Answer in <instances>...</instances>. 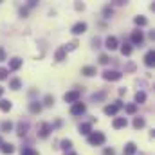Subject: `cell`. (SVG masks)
<instances>
[{"instance_id":"obj_1","label":"cell","mask_w":155,"mask_h":155,"mask_svg":"<svg viewBox=\"0 0 155 155\" xmlns=\"http://www.w3.org/2000/svg\"><path fill=\"white\" fill-rule=\"evenodd\" d=\"M105 141H107V137L101 132H92L88 135V144H92V146H101V144H105Z\"/></svg>"},{"instance_id":"obj_2","label":"cell","mask_w":155,"mask_h":155,"mask_svg":"<svg viewBox=\"0 0 155 155\" xmlns=\"http://www.w3.org/2000/svg\"><path fill=\"white\" fill-rule=\"evenodd\" d=\"M79 97H81V90L79 88H76V90H71V92H67L65 96H63V101L65 103H76V101H79Z\"/></svg>"},{"instance_id":"obj_3","label":"cell","mask_w":155,"mask_h":155,"mask_svg":"<svg viewBox=\"0 0 155 155\" xmlns=\"http://www.w3.org/2000/svg\"><path fill=\"white\" fill-rule=\"evenodd\" d=\"M121 108H123V103H121V101H116L114 105H107V107L103 108V112H105L107 116H116Z\"/></svg>"},{"instance_id":"obj_4","label":"cell","mask_w":155,"mask_h":155,"mask_svg":"<svg viewBox=\"0 0 155 155\" xmlns=\"http://www.w3.org/2000/svg\"><path fill=\"white\" fill-rule=\"evenodd\" d=\"M51 132H52V124H49V123H40L38 124V137L45 139V137H49Z\"/></svg>"},{"instance_id":"obj_5","label":"cell","mask_w":155,"mask_h":155,"mask_svg":"<svg viewBox=\"0 0 155 155\" xmlns=\"http://www.w3.org/2000/svg\"><path fill=\"white\" fill-rule=\"evenodd\" d=\"M121 78H123V74H121L119 71H110V69H108V71L103 72V79H105V81H119Z\"/></svg>"},{"instance_id":"obj_6","label":"cell","mask_w":155,"mask_h":155,"mask_svg":"<svg viewBox=\"0 0 155 155\" xmlns=\"http://www.w3.org/2000/svg\"><path fill=\"white\" fill-rule=\"evenodd\" d=\"M27 132H29V123L27 121H20L18 126H16V135L18 137H25Z\"/></svg>"},{"instance_id":"obj_7","label":"cell","mask_w":155,"mask_h":155,"mask_svg":"<svg viewBox=\"0 0 155 155\" xmlns=\"http://www.w3.org/2000/svg\"><path fill=\"white\" fill-rule=\"evenodd\" d=\"M130 38H132V43H134V45H139V47H141V45H143V41H144V35H143V31H139V29H137V31H134V33H132V36H130Z\"/></svg>"},{"instance_id":"obj_8","label":"cell","mask_w":155,"mask_h":155,"mask_svg":"<svg viewBox=\"0 0 155 155\" xmlns=\"http://www.w3.org/2000/svg\"><path fill=\"white\" fill-rule=\"evenodd\" d=\"M85 110H87L85 103H79V101H76V103L72 105V108H71V114H72V116H81V114H85Z\"/></svg>"},{"instance_id":"obj_9","label":"cell","mask_w":155,"mask_h":155,"mask_svg":"<svg viewBox=\"0 0 155 155\" xmlns=\"http://www.w3.org/2000/svg\"><path fill=\"white\" fill-rule=\"evenodd\" d=\"M117 45H119V43H117V38H116V36H108V38L105 40V47H107L108 51H116Z\"/></svg>"},{"instance_id":"obj_10","label":"cell","mask_w":155,"mask_h":155,"mask_svg":"<svg viewBox=\"0 0 155 155\" xmlns=\"http://www.w3.org/2000/svg\"><path fill=\"white\" fill-rule=\"evenodd\" d=\"M87 31V24L85 22H78L72 25V35H83Z\"/></svg>"},{"instance_id":"obj_11","label":"cell","mask_w":155,"mask_h":155,"mask_svg":"<svg viewBox=\"0 0 155 155\" xmlns=\"http://www.w3.org/2000/svg\"><path fill=\"white\" fill-rule=\"evenodd\" d=\"M153 63H155V51L152 49V51H148L146 56H144V65H146V67H153Z\"/></svg>"},{"instance_id":"obj_12","label":"cell","mask_w":155,"mask_h":155,"mask_svg":"<svg viewBox=\"0 0 155 155\" xmlns=\"http://www.w3.org/2000/svg\"><path fill=\"white\" fill-rule=\"evenodd\" d=\"M22 63H24V60L13 58V60H9V69H7V71H18V69L22 67Z\"/></svg>"},{"instance_id":"obj_13","label":"cell","mask_w":155,"mask_h":155,"mask_svg":"<svg viewBox=\"0 0 155 155\" xmlns=\"http://www.w3.org/2000/svg\"><path fill=\"white\" fill-rule=\"evenodd\" d=\"M126 124H128L126 117H116L114 123H112V126H114L116 130H119V128H126Z\"/></svg>"},{"instance_id":"obj_14","label":"cell","mask_w":155,"mask_h":155,"mask_svg":"<svg viewBox=\"0 0 155 155\" xmlns=\"http://www.w3.org/2000/svg\"><path fill=\"white\" fill-rule=\"evenodd\" d=\"M41 108H43V107H41L40 101H31V103H29V112H31V114H40Z\"/></svg>"},{"instance_id":"obj_15","label":"cell","mask_w":155,"mask_h":155,"mask_svg":"<svg viewBox=\"0 0 155 155\" xmlns=\"http://www.w3.org/2000/svg\"><path fill=\"white\" fill-rule=\"evenodd\" d=\"M81 74H83V76H87V78H90V76H94V74H97V69H96V67H92V65H87V67H83V69H81Z\"/></svg>"},{"instance_id":"obj_16","label":"cell","mask_w":155,"mask_h":155,"mask_svg":"<svg viewBox=\"0 0 155 155\" xmlns=\"http://www.w3.org/2000/svg\"><path fill=\"white\" fill-rule=\"evenodd\" d=\"M54 60H56V61H63V60H67V51H65V47H60V49L56 51Z\"/></svg>"},{"instance_id":"obj_17","label":"cell","mask_w":155,"mask_h":155,"mask_svg":"<svg viewBox=\"0 0 155 155\" xmlns=\"http://www.w3.org/2000/svg\"><path fill=\"white\" fill-rule=\"evenodd\" d=\"M79 134L90 135V134H92V124H90V123H81V124H79Z\"/></svg>"},{"instance_id":"obj_18","label":"cell","mask_w":155,"mask_h":155,"mask_svg":"<svg viewBox=\"0 0 155 155\" xmlns=\"http://www.w3.org/2000/svg\"><path fill=\"white\" fill-rule=\"evenodd\" d=\"M0 152H2V153H5V155H11L13 152H15V146H13L11 143H4V144L0 146Z\"/></svg>"},{"instance_id":"obj_19","label":"cell","mask_w":155,"mask_h":155,"mask_svg":"<svg viewBox=\"0 0 155 155\" xmlns=\"http://www.w3.org/2000/svg\"><path fill=\"white\" fill-rule=\"evenodd\" d=\"M135 152H137V146L134 143H126L124 144V155H135Z\"/></svg>"},{"instance_id":"obj_20","label":"cell","mask_w":155,"mask_h":155,"mask_svg":"<svg viewBox=\"0 0 155 155\" xmlns=\"http://www.w3.org/2000/svg\"><path fill=\"white\" fill-rule=\"evenodd\" d=\"M13 108V103L11 101H7V99H0V110L2 112H9Z\"/></svg>"},{"instance_id":"obj_21","label":"cell","mask_w":155,"mask_h":155,"mask_svg":"<svg viewBox=\"0 0 155 155\" xmlns=\"http://www.w3.org/2000/svg\"><path fill=\"white\" fill-rule=\"evenodd\" d=\"M9 88H11V90H18V88H22V81H20L18 78H13V79L9 81Z\"/></svg>"},{"instance_id":"obj_22","label":"cell","mask_w":155,"mask_h":155,"mask_svg":"<svg viewBox=\"0 0 155 155\" xmlns=\"http://www.w3.org/2000/svg\"><path fill=\"white\" fill-rule=\"evenodd\" d=\"M107 90H99V92H96V94H92V101H103L105 97H107Z\"/></svg>"},{"instance_id":"obj_23","label":"cell","mask_w":155,"mask_h":155,"mask_svg":"<svg viewBox=\"0 0 155 155\" xmlns=\"http://www.w3.org/2000/svg\"><path fill=\"white\" fill-rule=\"evenodd\" d=\"M146 101V94L143 92V90H139L137 94H135V105H143Z\"/></svg>"},{"instance_id":"obj_24","label":"cell","mask_w":155,"mask_h":155,"mask_svg":"<svg viewBox=\"0 0 155 155\" xmlns=\"http://www.w3.org/2000/svg\"><path fill=\"white\" fill-rule=\"evenodd\" d=\"M134 22H135V25H139V27H144V25L148 24V20H146L144 16H141V15H139V16H135V18H134Z\"/></svg>"},{"instance_id":"obj_25","label":"cell","mask_w":155,"mask_h":155,"mask_svg":"<svg viewBox=\"0 0 155 155\" xmlns=\"http://www.w3.org/2000/svg\"><path fill=\"white\" fill-rule=\"evenodd\" d=\"M60 144H61L60 148H63L65 152H71V148H72V141H71V139H63Z\"/></svg>"},{"instance_id":"obj_26","label":"cell","mask_w":155,"mask_h":155,"mask_svg":"<svg viewBox=\"0 0 155 155\" xmlns=\"http://www.w3.org/2000/svg\"><path fill=\"white\" fill-rule=\"evenodd\" d=\"M22 155H38V152L36 150H33L31 146H22V152H20Z\"/></svg>"},{"instance_id":"obj_27","label":"cell","mask_w":155,"mask_h":155,"mask_svg":"<svg viewBox=\"0 0 155 155\" xmlns=\"http://www.w3.org/2000/svg\"><path fill=\"white\" fill-rule=\"evenodd\" d=\"M121 54H123V56H130V54H132V45L123 43V47H121Z\"/></svg>"},{"instance_id":"obj_28","label":"cell","mask_w":155,"mask_h":155,"mask_svg":"<svg viewBox=\"0 0 155 155\" xmlns=\"http://www.w3.org/2000/svg\"><path fill=\"white\" fill-rule=\"evenodd\" d=\"M124 110H126V114L134 116V114L137 112V105H135V103H130V105H126V107H124Z\"/></svg>"},{"instance_id":"obj_29","label":"cell","mask_w":155,"mask_h":155,"mask_svg":"<svg viewBox=\"0 0 155 155\" xmlns=\"http://www.w3.org/2000/svg\"><path fill=\"white\" fill-rule=\"evenodd\" d=\"M144 124H146V121H144L143 117H135V119H134V128L139 130V128H143Z\"/></svg>"},{"instance_id":"obj_30","label":"cell","mask_w":155,"mask_h":155,"mask_svg":"<svg viewBox=\"0 0 155 155\" xmlns=\"http://www.w3.org/2000/svg\"><path fill=\"white\" fill-rule=\"evenodd\" d=\"M43 105H45V107H52V105H54V96L47 94V96H45V99H43Z\"/></svg>"},{"instance_id":"obj_31","label":"cell","mask_w":155,"mask_h":155,"mask_svg":"<svg viewBox=\"0 0 155 155\" xmlns=\"http://www.w3.org/2000/svg\"><path fill=\"white\" fill-rule=\"evenodd\" d=\"M0 128H2L4 132H11V130H13V123H11V121H4V123L0 124Z\"/></svg>"},{"instance_id":"obj_32","label":"cell","mask_w":155,"mask_h":155,"mask_svg":"<svg viewBox=\"0 0 155 155\" xmlns=\"http://www.w3.org/2000/svg\"><path fill=\"white\" fill-rule=\"evenodd\" d=\"M103 15H105V18H110V16L114 15V9H112L110 5H105V7H103Z\"/></svg>"},{"instance_id":"obj_33","label":"cell","mask_w":155,"mask_h":155,"mask_svg":"<svg viewBox=\"0 0 155 155\" xmlns=\"http://www.w3.org/2000/svg\"><path fill=\"white\" fill-rule=\"evenodd\" d=\"M76 49H78V41H76V40L65 45V51H67V52H69V51H76Z\"/></svg>"},{"instance_id":"obj_34","label":"cell","mask_w":155,"mask_h":155,"mask_svg":"<svg viewBox=\"0 0 155 155\" xmlns=\"http://www.w3.org/2000/svg\"><path fill=\"white\" fill-rule=\"evenodd\" d=\"M108 61H110V58H108V54H101V56H99V63H101V65H107Z\"/></svg>"},{"instance_id":"obj_35","label":"cell","mask_w":155,"mask_h":155,"mask_svg":"<svg viewBox=\"0 0 155 155\" xmlns=\"http://www.w3.org/2000/svg\"><path fill=\"white\" fill-rule=\"evenodd\" d=\"M7 74H9V71L4 69V67H0V81H2V79H7Z\"/></svg>"},{"instance_id":"obj_36","label":"cell","mask_w":155,"mask_h":155,"mask_svg":"<svg viewBox=\"0 0 155 155\" xmlns=\"http://www.w3.org/2000/svg\"><path fill=\"white\" fill-rule=\"evenodd\" d=\"M92 47H96V49H97V47H101V40L97 38V36L92 40Z\"/></svg>"},{"instance_id":"obj_37","label":"cell","mask_w":155,"mask_h":155,"mask_svg":"<svg viewBox=\"0 0 155 155\" xmlns=\"http://www.w3.org/2000/svg\"><path fill=\"white\" fill-rule=\"evenodd\" d=\"M103 155H116V150H114V148H105Z\"/></svg>"},{"instance_id":"obj_38","label":"cell","mask_w":155,"mask_h":155,"mask_svg":"<svg viewBox=\"0 0 155 155\" xmlns=\"http://www.w3.org/2000/svg\"><path fill=\"white\" fill-rule=\"evenodd\" d=\"M124 71H130V72H132V71H135V65H134V63H126V65H124Z\"/></svg>"},{"instance_id":"obj_39","label":"cell","mask_w":155,"mask_h":155,"mask_svg":"<svg viewBox=\"0 0 155 155\" xmlns=\"http://www.w3.org/2000/svg\"><path fill=\"white\" fill-rule=\"evenodd\" d=\"M2 61H5V51H4V47H0V63Z\"/></svg>"},{"instance_id":"obj_40","label":"cell","mask_w":155,"mask_h":155,"mask_svg":"<svg viewBox=\"0 0 155 155\" xmlns=\"http://www.w3.org/2000/svg\"><path fill=\"white\" fill-rule=\"evenodd\" d=\"M27 7H20V16H27Z\"/></svg>"},{"instance_id":"obj_41","label":"cell","mask_w":155,"mask_h":155,"mask_svg":"<svg viewBox=\"0 0 155 155\" xmlns=\"http://www.w3.org/2000/svg\"><path fill=\"white\" fill-rule=\"evenodd\" d=\"M36 5H38L36 0H29V4H27V7H36Z\"/></svg>"},{"instance_id":"obj_42","label":"cell","mask_w":155,"mask_h":155,"mask_svg":"<svg viewBox=\"0 0 155 155\" xmlns=\"http://www.w3.org/2000/svg\"><path fill=\"white\" fill-rule=\"evenodd\" d=\"M126 94V88H119V96H124Z\"/></svg>"},{"instance_id":"obj_43","label":"cell","mask_w":155,"mask_h":155,"mask_svg":"<svg viewBox=\"0 0 155 155\" xmlns=\"http://www.w3.org/2000/svg\"><path fill=\"white\" fill-rule=\"evenodd\" d=\"M54 126H56V128H58V126H61V119H58V121L54 123ZM54 126H52V128H54Z\"/></svg>"},{"instance_id":"obj_44","label":"cell","mask_w":155,"mask_h":155,"mask_svg":"<svg viewBox=\"0 0 155 155\" xmlns=\"http://www.w3.org/2000/svg\"><path fill=\"white\" fill-rule=\"evenodd\" d=\"M76 9H81V11H83V9H85V5H83V4H76Z\"/></svg>"},{"instance_id":"obj_45","label":"cell","mask_w":155,"mask_h":155,"mask_svg":"<svg viewBox=\"0 0 155 155\" xmlns=\"http://www.w3.org/2000/svg\"><path fill=\"white\" fill-rule=\"evenodd\" d=\"M63 155H78V153H74V152H65Z\"/></svg>"},{"instance_id":"obj_46","label":"cell","mask_w":155,"mask_h":155,"mask_svg":"<svg viewBox=\"0 0 155 155\" xmlns=\"http://www.w3.org/2000/svg\"><path fill=\"white\" fill-rule=\"evenodd\" d=\"M2 94H4V87H0V97H2Z\"/></svg>"},{"instance_id":"obj_47","label":"cell","mask_w":155,"mask_h":155,"mask_svg":"<svg viewBox=\"0 0 155 155\" xmlns=\"http://www.w3.org/2000/svg\"><path fill=\"white\" fill-rule=\"evenodd\" d=\"M2 144H4V141H2V137H0V146H2Z\"/></svg>"}]
</instances>
